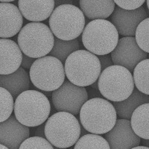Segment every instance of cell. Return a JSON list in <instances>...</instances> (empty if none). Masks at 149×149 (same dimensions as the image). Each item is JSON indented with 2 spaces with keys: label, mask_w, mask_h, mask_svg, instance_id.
Masks as SVG:
<instances>
[{
  "label": "cell",
  "mask_w": 149,
  "mask_h": 149,
  "mask_svg": "<svg viewBox=\"0 0 149 149\" xmlns=\"http://www.w3.org/2000/svg\"><path fill=\"white\" fill-rule=\"evenodd\" d=\"M14 116L19 122L27 127H38L49 119L51 104L47 96L40 91L29 90L17 97Z\"/></svg>",
  "instance_id": "1"
},
{
  "label": "cell",
  "mask_w": 149,
  "mask_h": 149,
  "mask_svg": "<svg viewBox=\"0 0 149 149\" xmlns=\"http://www.w3.org/2000/svg\"><path fill=\"white\" fill-rule=\"evenodd\" d=\"M79 114L82 127L87 132L97 135L109 132L117 120L116 111L113 104L102 98L86 101Z\"/></svg>",
  "instance_id": "2"
},
{
  "label": "cell",
  "mask_w": 149,
  "mask_h": 149,
  "mask_svg": "<svg viewBox=\"0 0 149 149\" xmlns=\"http://www.w3.org/2000/svg\"><path fill=\"white\" fill-rule=\"evenodd\" d=\"M64 71L69 81L85 87L98 81L102 69L100 61L95 54L87 50L78 49L66 58Z\"/></svg>",
  "instance_id": "3"
},
{
  "label": "cell",
  "mask_w": 149,
  "mask_h": 149,
  "mask_svg": "<svg viewBox=\"0 0 149 149\" xmlns=\"http://www.w3.org/2000/svg\"><path fill=\"white\" fill-rule=\"evenodd\" d=\"M54 36L42 22H31L24 26L18 34L17 44L23 54L37 59L47 55L52 49Z\"/></svg>",
  "instance_id": "4"
},
{
  "label": "cell",
  "mask_w": 149,
  "mask_h": 149,
  "mask_svg": "<svg viewBox=\"0 0 149 149\" xmlns=\"http://www.w3.org/2000/svg\"><path fill=\"white\" fill-rule=\"evenodd\" d=\"M98 90L108 101L119 102L128 98L134 90L132 73L122 66L113 65L101 72Z\"/></svg>",
  "instance_id": "5"
},
{
  "label": "cell",
  "mask_w": 149,
  "mask_h": 149,
  "mask_svg": "<svg viewBox=\"0 0 149 149\" xmlns=\"http://www.w3.org/2000/svg\"><path fill=\"white\" fill-rule=\"evenodd\" d=\"M46 139L54 147L68 148L74 146L81 136V125L74 115L57 112L45 123Z\"/></svg>",
  "instance_id": "6"
},
{
  "label": "cell",
  "mask_w": 149,
  "mask_h": 149,
  "mask_svg": "<svg viewBox=\"0 0 149 149\" xmlns=\"http://www.w3.org/2000/svg\"><path fill=\"white\" fill-rule=\"evenodd\" d=\"M85 16L75 5L66 4L54 8L49 17V29L56 38L72 40L78 38L85 27Z\"/></svg>",
  "instance_id": "7"
},
{
  "label": "cell",
  "mask_w": 149,
  "mask_h": 149,
  "mask_svg": "<svg viewBox=\"0 0 149 149\" xmlns=\"http://www.w3.org/2000/svg\"><path fill=\"white\" fill-rule=\"evenodd\" d=\"M81 40L87 51L95 55H106L117 46L119 33L110 21L94 19L85 26Z\"/></svg>",
  "instance_id": "8"
},
{
  "label": "cell",
  "mask_w": 149,
  "mask_h": 149,
  "mask_svg": "<svg viewBox=\"0 0 149 149\" xmlns=\"http://www.w3.org/2000/svg\"><path fill=\"white\" fill-rule=\"evenodd\" d=\"M63 63L52 56L37 58L31 65L29 78L35 87L42 91L58 90L65 81Z\"/></svg>",
  "instance_id": "9"
},
{
  "label": "cell",
  "mask_w": 149,
  "mask_h": 149,
  "mask_svg": "<svg viewBox=\"0 0 149 149\" xmlns=\"http://www.w3.org/2000/svg\"><path fill=\"white\" fill-rule=\"evenodd\" d=\"M52 100L58 112L78 115L84 104L88 100V93L85 87L76 86L67 80L52 92Z\"/></svg>",
  "instance_id": "10"
},
{
  "label": "cell",
  "mask_w": 149,
  "mask_h": 149,
  "mask_svg": "<svg viewBox=\"0 0 149 149\" xmlns=\"http://www.w3.org/2000/svg\"><path fill=\"white\" fill-rule=\"evenodd\" d=\"M110 58L113 65L125 67L131 72L139 62L148 58V54L139 47L135 37H124L119 40Z\"/></svg>",
  "instance_id": "11"
},
{
  "label": "cell",
  "mask_w": 149,
  "mask_h": 149,
  "mask_svg": "<svg viewBox=\"0 0 149 149\" xmlns=\"http://www.w3.org/2000/svg\"><path fill=\"white\" fill-rule=\"evenodd\" d=\"M147 17V12L142 6L134 10H125L117 6L111 15V22L119 34L134 37L139 24Z\"/></svg>",
  "instance_id": "12"
},
{
  "label": "cell",
  "mask_w": 149,
  "mask_h": 149,
  "mask_svg": "<svg viewBox=\"0 0 149 149\" xmlns=\"http://www.w3.org/2000/svg\"><path fill=\"white\" fill-rule=\"evenodd\" d=\"M110 149H131L139 146V138L131 127L130 121L127 119H117L115 125L105 134V138Z\"/></svg>",
  "instance_id": "13"
},
{
  "label": "cell",
  "mask_w": 149,
  "mask_h": 149,
  "mask_svg": "<svg viewBox=\"0 0 149 149\" xmlns=\"http://www.w3.org/2000/svg\"><path fill=\"white\" fill-rule=\"evenodd\" d=\"M30 136L29 127L19 122L15 116L0 122V144L8 149H19L22 142Z\"/></svg>",
  "instance_id": "14"
},
{
  "label": "cell",
  "mask_w": 149,
  "mask_h": 149,
  "mask_svg": "<svg viewBox=\"0 0 149 149\" xmlns=\"http://www.w3.org/2000/svg\"><path fill=\"white\" fill-rule=\"evenodd\" d=\"M18 7L11 3H0V37L8 39L19 34L23 18Z\"/></svg>",
  "instance_id": "15"
},
{
  "label": "cell",
  "mask_w": 149,
  "mask_h": 149,
  "mask_svg": "<svg viewBox=\"0 0 149 149\" xmlns=\"http://www.w3.org/2000/svg\"><path fill=\"white\" fill-rule=\"evenodd\" d=\"M54 0H19L18 8L27 20L40 22L49 18L54 10Z\"/></svg>",
  "instance_id": "16"
},
{
  "label": "cell",
  "mask_w": 149,
  "mask_h": 149,
  "mask_svg": "<svg viewBox=\"0 0 149 149\" xmlns=\"http://www.w3.org/2000/svg\"><path fill=\"white\" fill-rule=\"evenodd\" d=\"M22 53L18 44L10 39H0V74H8L21 66Z\"/></svg>",
  "instance_id": "17"
},
{
  "label": "cell",
  "mask_w": 149,
  "mask_h": 149,
  "mask_svg": "<svg viewBox=\"0 0 149 149\" xmlns=\"http://www.w3.org/2000/svg\"><path fill=\"white\" fill-rule=\"evenodd\" d=\"M29 74L23 68H19L14 72L0 74V87L7 90L14 98L30 88Z\"/></svg>",
  "instance_id": "18"
},
{
  "label": "cell",
  "mask_w": 149,
  "mask_h": 149,
  "mask_svg": "<svg viewBox=\"0 0 149 149\" xmlns=\"http://www.w3.org/2000/svg\"><path fill=\"white\" fill-rule=\"evenodd\" d=\"M81 10L90 19H105L113 14L116 5L113 0H79Z\"/></svg>",
  "instance_id": "19"
},
{
  "label": "cell",
  "mask_w": 149,
  "mask_h": 149,
  "mask_svg": "<svg viewBox=\"0 0 149 149\" xmlns=\"http://www.w3.org/2000/svg\"><path fill=\"white\" fill-rule=\"evenodd\" d=\"M149 103V95L143 94L136 88H134L132 94L125 100L113 102L117 115L121 119L130 120L134 110L143 104Z\"/></svg>",
  "instance_id": "20"
},
{
  "label": "cell",
  "mask_w": 149,
  "mask_h": 149,
  "mask_svg": "<svg viewBox=\"0 0 149 149\" xmlns=\"http://www.w3.org/2000/svg\"><path fill=\"white\" fill-rule=\"evenodd\" d=\"M133 130L139 138L149 139V103L136 109L130 119Z\"/></svg>",
  "instance_id": "21"
},
{
  "label": "cell",
  "mask_w": 149,
  "mask_h": 149,
  "mask_svg": "<svg viewBox=\"0 0 149 149\" xmlns=\"http://www.w3.org/2000/svg\"><path fill=\"white\" fill-rule=\"evenodd\" d=\"M133 72L136 88L143 94L149 95V58L139 62Z\"/></svg>",
  "instance_id": "22"
},
{
  "label": "cell",
  "mask_w": 149,
  "mask_h": 149,
  "mask_svg": "<svg viewBox=\"0 0 149 149\" xmlns=\"http://www.w3.org/2000/svg\"><path fill=\"white\" fill-rule=\"evenodd\" d=\"M79 49V42L76 39L72 40H63L58 38H54V46L49 54L50 56L54 57L62 63H65L66 58L72 53Z\"/></svg>",
  "instance_id": "23"
},
{
  "label": "cell",
  "mask_w": 149,
  "mask_h": 149,
  "mask_svg": "<svg viewBox=\"0 0 149 149\" xmlns=\"http://www.w3.org/2000/svg\"><path fill=\"white\" fill-rule=\"evenodd\" d=\"M74 146V149H110L104 138L93 134L82 136Z\"/></svg>",
  "instance_id": "24"
},
{
  "label": "cell",
  "mask_w": 149,
  "mask_h": 149,
  "mask_svg": "<svg viewBox=\"0 0 149 149\" xmlns=\"http://www.w3.org/2000/svg\"><path fill=\"white\" fill-rule=\"evenodd\" d=\"M14 98L7 90L0 87V122L7 120L14 111Z\"/></svg>",
  "instance_id": "25"
},
{
  "label": "cell",
  "mask_w": 149,
  "mask_h": 149,
  "mask_svg": "<svg viewBox=\"0 0 149 149\" xmlns=\"http://www.w3.org/2000/svg\"><path fill=\"white\" fill-rule=\"evenodd\" d=\"M135 40L142 51L149 54V17L142 20L137 26Z\"/></svg>",
  "instance_id": "26"
},
{
  "label": "cell",
  "mask_w": 149,
  "mask_h": 149,
  "mask_svg": "<svg viewBox=\"0 0 149 149\" xmlns=\"http://www.w3.org/2000/svg\"><path fill=\"white\" fill-rule=\"evenodd\" d=\"M19 149H54V146L46 138L34 136L26 139Z\"/></svg>",
  "instance_id": "27"
},
{
  "label": "cell",
  "mask_w": 149,
  "mask_h": 149,
  "mask_svg": "<svg viewBox=\"0 0 149 149\" xmlns=\"http://www.w3.org/2000/svg\"><path fill=\"white\" fill-rule=\"evenodd\" d=\"M146 0H113L115 5L125 10H134L142 7Z\"/></svg>",
  "instance_id": "28"
},
{
  "label": "cell",
  "mask_w": 149,
  "mask_h": 149,
  "mask_svg": "<svg viewBox=\"0 0 149 149\" xmlns=\"http://www.w3.org/2000/svg\"><path fill=\"white\" fill-rule=\"evenodd\" d=\"M98 60L100 61L101 64V69H102V72L105 69H107L109 66H111L113 65V61H112L111 58L108 55H99L98 57Z\"/></svg>",
  "instance_id": "29"
},
{
  "label": "cell",
  "mask_w": 149,
  "mask_h": 149,
  "mask_svg": "<svg viewBox=\"0 0 149 149\" xmlns=\"http://www.w3.org/2000/svg\"><path fill=\"white\" fill-rule=\"evenodd\" d=\"M36 59L32 58H30V57H28L26 54H22V63H21V67L23 68L24 70L25 69H28V70H30L31 66L33 64V63L34 62Z\"/></svg>",
  "instance_id": "30"
},
{
  "label": "cell",
  "mask_w": 149,
  "mask_h": 149,
  "mask_svg": "<svg viewBox=\"0 0 149 149\" xmlns=\"http://www.w3.org/2000/svg\"><path fill=\"white\" fill-rule=\"evenodd\" d=\"M34 135H35V136L46 138V136H45V123L42 124L37 127V128L35 130V133H34Z\"/></svg>",
  "instance_id": "31"
},
{
  "label": "cell",
  "mask_w": 149,
  "mask_h": 149,
  "mask_svg": "<svg viewBox=\"0 0 149 149\" xmlns=\"http://www.w3.org/2000/svg\"><path fill=\"white\" fill-rule=\"evenodd\" d=\"M66 4L72 5V0H54V6H55V8L60 6V5H66Z\"/></svg>",
  "instance_id": "32"
},
{
  "label": "cell",
  "mask_w": 149,
  "mask_h": 149,
  "mask_svg": "<svg viewBox=\"0 0 149 149\" xmlns=\"http://www.w3.org/2000/svg\"><path fill=\"white\" fill-rule=\"evenodd\" d=\"M142 144L143 145V146H146V147L149 148V139H142L141 140Z\"/></svg>",
  "instance_id": "33"
},
{
  "label": "cell",
  "mask_w": 149,
  "mask_h": 149,
  "mask_svg": "<svg viewBox=\"0 0 149 149\" xmlns=\"http://www.w3.org/2000/svg\"><path fill=\"white\" fill-rule=\"evenodd\" d=\"M131 149H149V148L146 147V146H136V147H134Z\"/></svg>",
  "instance_id": "34"
},
{
  "label": "cell",
  "mask_w": 149,
  "mask_h": 149,
  "mask_svg": "<svg viewBox=\"0 0 149 149\" xmlns=\"http://www.w3.org/2000/svg\"><path fill=\"white\" fill-rule=\"evenodd\" d=\"M92 87L93 88H95L96 89V90H98V81H96L95 82V83H93V84L91 85Z\"/></svg>",
  "instance_id": "35"
},
{
  "label": "cell",
  "mask_w": 149,
  "mask_h": 149,
  "mask_svg": "<svg viewBox=\"0 0 149 149\" xmlns=\"http://www.w3.org/2000/svg\"><path fill=\"white\" fill-rule=\"evenodd\" d=\"M15 0H0L1 2H6V3H10L11 2H14Z\"/></svg>",
  "instance_id": "36"
},
{
  "label": "cell",
  "mask_w": 149,
  "mask_h": 149,
  "mask_svg": "<svg viewBox=\"0 0 149 149\" xmlns=\"http://www.w3.org/2000/svg\"><path fill=\"white\" fill-rule=\"evenodd\" d=\"M0 149H8V148L6 147V146H3V145L0 144Z\"/></svg>",
  "instance_id": "37"
},
{
  "label": "cell",
  "mask_w": 149,
  "mask_h": 149,
  "mask_svg": "<svg viewBox=\"0 0 149 149\" xmlns=\"http://www.w3.org/2000/svg\"><path fill=\"white\" fill-rule=\"evenodd\" d=\"M146 4H147L148 9V10H149V0H146Z\"/></svg>",
  "instance_id": "38"
},
{
  "label": "cell",
  "mask_w": 149,
  "mask_h": 149,
  "mask_svg": "<svg viewBox=\"0 0 149 149\" xmlns=\"http://www.w3.org/2000/svg\"><path fill=\"white\" fill-rule=\"evenodd\" d=\"M54 149H64V148H57V147H54Z\"/></svg>",
  "instance_id": "39"
}]
</instances>
